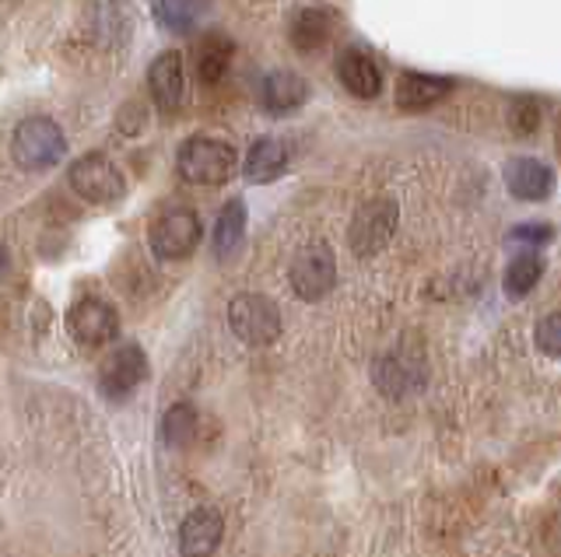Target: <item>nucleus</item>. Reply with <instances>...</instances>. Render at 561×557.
<instances>
[{
  "label": "nucleus",
  "instance_id": "f257e3e1",
  "mask_svg": "<svg viewBox=\"0 0 561 557\" xmlns=\"http://www.w3.org/2000/svg\"><path fill=\"white\" fill-rule=\"evenodd\" d=\"M180 176L197 186H218L236 172V151L218 137H190L180 148Z\"/></svg>",
  "mask_w": 561,
  "mask_h": 557
},
{
  "label": "nucleus",
  "instance_id": "f03ea898",
  "mask_svg": "<svg viewBox=\"0 0 561 557\" xmlns=\"http://www.w3.org/2000/svg\"><path fill=\"white\" fill-rule=\"evenodd\" d=\"M228 326H232V334L242 344L267 347L280 334V312L267 294L245 291V294H236L232 305H228Z\"/></svg>",
  "mask_w": 561,
  "mask_h": 557
},
{
  "label": "nucleus",
  "instance_id": "7ed1b4c3",
  "mask_svg": "<svg viewBox=\"0 0 561 557\" xmlns=\"http://www.w3.org/2000/svg\"><path fill=\"white\" fill-rule=\"evenodd\" d=\"M11 148H14L18 165L28 172H39V169H49L64 159L67 141H64V130L53 124L49 116H32L14 130Z\"/></svg>",
  "mask_w": 561,
  "mask_h": 557
},
{
  "label": "nucleus",
  "instance_id": "20e7f679",
  "mask_svg": "<svg viewBox=\"0 0 561 557\" xmlns=\"http://www.w3.org/2000/svg\"><path fill=\"white\" fill-rule=\"evenodd\" d=\"M397 221H400V207L390 197H376L358 207V214L351 218V229H347V242H351V253L368 259L376 256L379 250H386V242L393 239L397 232Z\"/></svg>",
  "mask_w": 561,
  "mask_h": 557
},
{
  "label": "nucleus",
  "instance_id": "39448f33",
  "mask_svg": "<svg viewBox=\"0 0 561 557\" xmlns=\"http://www.w3.org/2000/svg\"><path fill=\"white\" fill-rule=\"evenodd\" d=\"M291 291L306 302H320L330 294V288L337 285V259L327 242H312L302 253L291 259Z\"/></svg>",
  "mask_w": 561,
  "mask_h": 557
},
{
  "label": "nucleus",
  "instance_id": "423d86ee",
  "mask_svg": "<svg viewBox=\"0 0 561 557\" xmlns=\"http://www.w3.org/2000/svg\"><path fill=\"white\" fill-rule=\"evenodd\" d=\"M70 186L75 194L88 204H116L127 194V183H123L119 169L105 159V154H81V159L70 165Z\"/></svg>",
  "mask_w": 561,
  "mask_h": 557
},
{
  "label": "nucleus",
  "instance_id": "0eeeda50",
  "mask_svg": "<svg viewBox=\"0 0 561 557\" xmlns=\"http://www.w3.org/2000/svg\"><path fill=\"white\" fill-rule=\"evenodd\" d=\"M201 218L190 211V207H172L162 218H154L148 242L158 259H183L197 250L201 242Z\"/></svg>",
  "mask_w": 561,
  "mask_h": 557
},
{
  "label": "nucleus",
  "instance_id": "6e6552de",
  "mask_svg": "<svg viewBox=\"0 0 561 557\" xmlns=\"http://www.w3.org/2000/svg\"><path fill=\"white\" fill-rule=\"evenodd\" d=\"M148 379V358L140 351L137 344H123L116 351L102 361V372H99V390L105 399L113 404H123L140 382Z\"/></svg>",
  "mask_w": 561,
  "mask_h": 557
},
{
  "label": "nucleus",
  "instance_id": "1a4fd4ad",
  "mask_svg": "<svg viewBox=\"0 0 561 557\" xmlns=\"http://www.w3.org/2000/svg\"><path fill=\"white\" fill-rule=\"evenodd\" d=\"M425 358L414 351H386L373 364L376 390L390 399H403L425 386Z\"/></svg>",
  "mask_w": 561,
  "mask_h": 557
},
{
  "label": "nucleus",
  "instance_id": "9d476101",
  "mask_svg": "<svg viewBox=\"0 0 561 557\" xmlns=\"http://www.w3.org/2000/svg\"><path fill=\"white\" fill-rule=\"evenodd\" d=\"M67 329H70V337H75L78 344H84V347H105L119 334V316H116V309L110 302L81 299L67 312Z\"/></svg>",
  "mask_w": 561,
  "mask_h": 557
},
{
  "label": "nucleus",
  "instance_id": "9b49d317",
  "mask_svg": "<svg viewBox=\"0 0 561 557\" xmlns=\"http://www.w3.org/2000/svg\"><path fill=\"white\" fill-rule=\"evenodd\" d=\"M148 89L162 113H180L186 102V71L180 49H165L162 57H154L148 71Z\"/></svg>",
  "mask_w": 561,
  "mask_h": 557
},
{
  "label": "nucleus",
  "instance_id": "f8f14e48",
  "mask_svg": "<svg viewBox=\"0 0 561 557\" xmlns=\"http://www.w3.org/2000/svg\"><path fill=\"white\" fill-rule=\"evenodd\" d=\"M225 536V519L215 509H193L180 526L183 557H210Z\"/></svg>",
  "mask_w": 561,
  "mask_h": 557
},
{
  "label": "nucleus",
  "instance_id": "ddd939ff",
  "mask_svg": "<svg viewBox=\"0 0 561 557\" xmlns=\"http://www.w3.org/2000/svg\"><path fill=\"white\" fill-rule=\"evenodd\" d=\"M337 78L341 84L358 98H376L379 89H382V74L376 60L362 54V49H344L341 60H337Z\"/></svg>",
  "mask_w": 561,
  "mask_h": 557
},
{
  "label": "nucleus",
  "instance_id": "4468645a",
  "mask_svg": "<svg viewBox=\"0 0 561 557\" xmlns=\"http://www.w3.org/2000/svg\"><path fill=\"white\" fill-rule=\"evenodd\" d=\"M306 98H309L306 81L298 78V74H291V71H274V74L263 78V84H260V102H263V109H267V113H277V116L295 113Z\"/></svg>",
  "mask_w": 561,
  "mask_h": 557
},
{
  "label": "nucleus",
  "instance_id": "2eb2a0df",
  "mask_svg": "<svg viewBox=\"0 0 561 557\" xmlns=\"http://www.w3.org/2000/svg\"><path fill=\"white\" fill-rule=\"evenodd\" d=\"M505 186L513 189L519 200H543L554 189V172L537 159H519L505 169Z\"/></svg>",
  "mask_w": 561,
  "mask_h": 557
},
{
  "label": "nucleus",
  "instance_id": "dca6fc26",
  "mask_svg": "<svg viewBox=\"0 0 561 557\" xmlns=\"http://www.w3.org/2000/svg\"><path fill=\"white\" fill-rule=\"evenodd\" d=\"M288 169V144L277 137H260L245 154V179L250 183H274Z\"/></svg>",
  "mask_w": 561,
  "mask_h": 557
},
{
  "label": "nucleus",
  "instance_id": "f3484780",
  "mask_svg": "<svg viewBox=\"0 0 561 557\" xmlns=\"http://www.w3.org/2000/svg\"><path fill=\"white\" fill-rule=\"evenodd\" d=\"M453 84L446 78H432V74H403L397 81V106L417 113V109H428L435 102H443L446 92Z\"/></svg>",
  "mask_w": 561,
  "mask_h": 557
},
{
  "label": "nucleus",
  "instance_id": "a211bd4d",
  "mask_svg": "<svg viewBox=\"0 0 561 557\" xmlns=\"http://www.w3.org/2000/svg\"><path fill=\"white\" fill-rule=\"evenodd\" d=\"M330 28H333V14L323 11V8H302L291 19V46L302 49V54H312V49H320L327 39H330Z\"/></svg>",
  "mask_w": 561,
  "mask_h": 557
},
{
  "label": "nucleus",
  "instance_id": "6ab92c4d",
  "mask_svg": "<svg viewBox=\"0 0 561 557\" xmlns=\"http://www.w3.org/2000/svg\"><path fill=\"white\" fill-rule=\"evenodd\" d=\"M245 235V204L242 200H228L221 207V214L215 221V256L218 259H232L236 250L242 246Z\"/></svg>",
  "mask_w": 561,
  "mask_h": 557
},
{
  "label": "nucleus",
  "instance_id": "aec40b11",
  "mask_svg": "<svg viewBox=\"0 0 561 557\" xmlns=\"http://www.w3.org/2000/svg\"><path fill=\"white\" fill-rule=\"evenodd\" d=\"M232 63V43L221 32H210V36L197 46V78L204 84H218Z\"/></svg>",
  "mask_w": 561,
  "mask_h": 557
},
{
  "label": "nucleus",
  "instance_id": "412c9836",
  "mask_svg": "<svg viewBox=\"0 0 561 557\" xmlns=\"http://www.w3.org/2000/svg\"><path fill=\"white\" fill-rule=\"evenodd\" d=\"M540 277H543V259L534 256V253H523L505 270V281H502L505 294H508V299H523V294H530L537 288Z\"/></svg>",
  "mask_w": 561,
  "mask_h": 557
},
{
  "label": "nucleus",
  "instance_id": "4be33fe9",
  "mask_svg": "<svg viewBox=\"0 0 561 557\" xmlns=\"http://www.w3.org/2000/svg\"><path fill=\"white\" fill-rule=\"evenodd\" d=\"M197 434V410L190 404H172L162 417V439L169 449H186Z\"/></svg>",
  "mask_w": 561,
  "mask_h": 557
},
{
  "label": "nucleus",
  "instance_id": "5701e85b",
  "mask_svg": "<svg viewBox=\"0 0 561 557\" xmlns=\"http://www.w3.org/2000/svg\"><path fill=\"white\" fill-rule=\"evenodd\" d=\"M207 11V0H154V19L172 32H183Z\"/></svg>",
  "mask_w": 561,
  "mask_h": 557
},
{
  "label": "nucleus",
  "instance_id": "b1692460",
  "mask_svg": "<svg viewBox=\"0 0 561 557\" xmlns=\"http://www.w3.org/2000/svg\"><path fill=\"white\" fill-rule=\"evenodd\" d=\"M508 127H513L519 137L526 134H534L540 127V109H537V102L534 98H516L513 102V109H508Z\"/></svg>",
  "mask_w": 561,
  "mask_h": 557
},
{
  "label": "nucleus",
  "instance_id": "393cba45",
  "mask_svg": "<svg viewBox=\"0 0 561 557\" xmlns=\"http://www.w3.org/2000/svg\"><path fill=\"white\" fill-rule=\"evenodd\" d=\"M537 347L548 358H561V312H551L537 323Z\"/></svg>",
  "mask_w": 561,
  "mask_h": 557
},
{
  "label": "nucleus",
  "instance_id": "a878e982",
  "mask_svg": "<svg viewBox=\"0 0 561 557\" xmlns=\"http://www.w3.org/2000/svg\"><path fill=\"white\" fill-rule=\"evenodd\" d=\"M119 134H127V137H134V134H140V130H145V124H148V109H145V102H127V106H123L119 109Z\"/></svg>",
  "mask_w": 561,
  "mask_h": 557
},
{
  "label": "nucleus",
  "instance_id": "bb28decb",
  "mask_svg": "<svg viewBox=\"0 0 561 557\" xmlns=\"http://www.w3.org/2000/svg\"><path fill=\"white\" fill-rule=\"evenodd\" d=\"M551 239V224H519L513 232V242H548Z\"/></svg>",
  "mask_w": 561,
  "mask_h": 557
},
{
  "label": "nucleus",
  "instance_id": "cd10ccee",
  "mask_svg": "<svg viewBox=\"0 0 561 557\" xmlns=\"http://www.w3.org/2000/svg\"><path fill=\"white\" fill-rule=\"evenodd\" d=\"M8 270H11V256H8V250H4V242H0V281L8 277Z\"/></svg>",
  "mask_w": 561,
  "mask_h": 557
},
{
  "label": "nucleus",
  "instance_id": "c85d7f7f",
  "mask_svg": "<svg viewBox=\"0 0 561 557\" xmlns=\"http://www.w3.org/2000/svg\"><path fill=\"white\" fill-rule=\"evenodd\" d=\"M558 151H561V130H558Z\"/></svg>",
  "mask_w": 561,
  "mask_h": 557
}]
</instances>
